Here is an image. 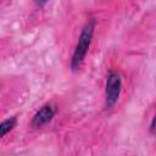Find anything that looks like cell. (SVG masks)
Masks as SVG:
<instances>
[{"label":"cell","mask_w":156,"mask_h":156,"mask_svg":"<svg viewBox=\"0 0 156 156\" xmlns=\"http://www.w3.org/2000/svg\"><path fill=\"white\" fill-rule=\"evenodd\" d=\"M95 23L96 22L94 18H91L89 22H87L85 26L83 27L79 37H78V41L76 44V48H74L72 57H71V69L72 71H77L82 66V63L87 56L90 43L93 40V35H94V30H95Z\"/></svg>","instance_id":"6da1fadb"},{"label":"cell","mask_w":156,"mask_h":156,"mask_svg":"<svg viewBox=\"0 0 156 156\" xmlns=\"http://www.w3.org/2000/svg\"><path fill=\"white\" fill-rule=\"evenodd\" d=\"M122 91V78L121 74L116 71L110 69L106 77L105 84V106L112 108L119 100Z\"/></svg>","instance_id":"7a4b0ae2"},{"label":"cell","mask_w":156,"mask_h":156,"mask_svg":"<svg viewBox=\"0 0 156 156\" xmlns=\"http://www.w3.org/2000/svg\"><path fill=\"white\" fill-rule=\"evenodd\" d=\"M55 115H56V106L54 104H45L35 112V115L32 118L30 124L34 128H40L48 124L49 122H51Z\"/></svg>","instance_id":"3957f363"},{"label":"cell","mask_w":156,"mask_h":156,"mask_svg":"<svg viewBox=\"0 0 156 156\" xmlns=\"http://www.w3.org/2000/svg\"><path fill=\"white\" fill-rule=\"evenodd\" d=\"M17 124V118L16 117H10V118H6L1 122L0 124V136H5L10 130H12Z\"/></svg>","instance_id":"277c9868"},{"label":"cell","mask_w":156,"mask_h":156,"mask_svg":"<svg viewBox=\"0 0 156 156\" xmlns=\"http://www.w3.org/2000/svg\"><path fill=\"white\" fill-rule=\"evenodd\" d=\"M150 133L156 135V113L154 116V118L151 119V123H150Z\"/></svg>","instance_id":"5b68a950"},{"label":"cell","mask_w":156,"mask_h":156,"mask_svg":"<svg viewBox=\"0 0 156 156\" xmlns=\"http://www.w3.org/2000/svg\"><path fill=\"white\" fill-rule=\"evenodd\" d=\"M48 1H49V0H34V4H35L37 6H39V7H41V6H44Z\"/></svg>","instance_id":"8992f818"}]
</instances>
